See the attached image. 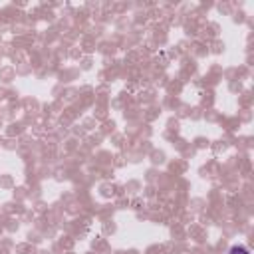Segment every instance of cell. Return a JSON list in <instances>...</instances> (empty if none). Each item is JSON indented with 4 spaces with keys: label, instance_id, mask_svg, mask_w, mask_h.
<instances>
[{
    "label": "cell",
    "instance_id": "obj_1",
    "mask_svg": "<svg viewBox=\"0 0 254 254\" xmlns=\"http://www.w3.org/2000/svg\"><path fill=\"white\" fill-rule=\"evenodd\" d=\"M228 254H250V250H248L244 244H234V246L228 250Z\"/></svg>",
    "mask_w": 254,
    "mask_h": 254
}]
</instances>
